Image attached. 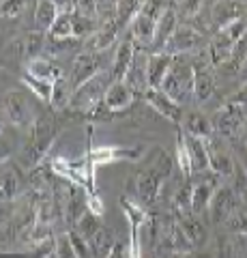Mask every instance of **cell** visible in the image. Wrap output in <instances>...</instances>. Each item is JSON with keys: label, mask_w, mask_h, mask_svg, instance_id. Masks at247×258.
<instances>
[{"label": "cell", "mask_w": 247, "mask_h": 258, "mask_svg": "<svg viewBox=\"0 0 247 258\" xmlns=\"http://www.w3.org/2000/svg\"><path fill=\"white\" fill-rule=\"evenodd\" d=\"M112 82H114L112 74H106V71H101L99 76H95L86 84L75 88L73 97H71V108H75V110H89V108L99 106V101L106 99V93H108V88L112 86Z\"/></svg>", "instance_id": "5b68a950"}, {"label": "cell", "mask_w": 247, "mask_h": 258, "mask_svg": "<svg viewBox=\"0 0 247 258\" xmlns=\"http://www.w3.org/2000/svg\"><path fill=\"white\" fill-rule=\"evenodd\" d=\"M99 56H101V52H89V50L75 56L73 69H71V86L79 88L82 84L89 82V80L101 74L103 62L99 60Z\"/></svg>", "instance_id": "30bf717a"}, {"label": "cell", "mask_w": 247, "mask_h": 258, "mask_svg": "<svg viewBox=\"0 0 247 258\" xmlns=\"http://www.w3.org/2000/svg\"><path fill=\"white\" fill-rule=\"evenodd\" d=\"M200 43H202V35L194 26L179 24V28L174 30V35L168 39V43L163 45L161 52L170 56H179V54H187L191 50H196Z\"/></svg>", "instance_id": "9c48e42d"}, {"label": "cell", "mask_w": 247, "mask_h": 258, "mask_svg": "<svg viewBox=\"0 0 247 258\" xmlns=\"http://www.w3.org/2000/svg\"><path fill=\"white\" fill-rule=\"evenodd\" d=\"M52 142H54L52 123L50 120H39V123H35V127H33V138H30V142L20 153V161L28 168L39 164V161L43 159V155L47 153V149H50Z\"/></svg>", "instance_id": "8992f818"}, {"label": "cell", "mask_w": 247, "mask_h": 258, "mask_svg": "<svg viewBox=\"0 0 247 258\" xmlns=\"http://www.w3.org/2000/svg\"><path fill=\"white\" fill-rule=\"evenodd\" d=\"M241 136H243V144L247 147V125H245V129H243V134H241Z\"/></svg>", "instance_id": "f6af8a7d"}, {"label": "cell", "mask_w": 247, "mask_h": 258, "mask_svg": "<svg viewBox=\"0 0 247 258\" xmlns=\"http://www.w3.org/2000/svg\"><path fill=\"white\" fill-rule=\"evenodd\" d=\"M179 258H196V256H194V254H191V252H189V254H181Z\"/></svg>", "instance_id": "bcb514c9"}, {"label": "cell", "mask_w": 247, "mask_h": 258, "mask_svg": "<svg viewBox=\"0 0 247 258\" xmlns=\"http://www.w3.org/2000/svg\"><path fill=\"white\" fill-rule=\"evenodd\" d=\"M234 243H236V247L241 249V252L247 254V235H236L234 237Z\"/></svg>", "instance_id": "7bdbcfd3"}, {"label": "cell", "mask_w": 247, "mask_h": 258, "mask_svg": "<svg viewBox=\"0 0 247 258\" xmlns=\"http://www.w3.org/2000/svg\"><path fill=\"white\" fill-rule=\"evenodd\" d=\"M245 125H247V110L236 106L232 101H228L226 106H221L213 116L215 132L226 136V138H234V136L243 134Z\"/></svg>", "instance_id": "52a82bcc"}, {"label": "cell", "mask_w": 247, "mask_h": 258, "mask_svg": "<svg viewBox=\"0 0 247 258\" xmlns=\"http://www.w3.org/2000/svg\"><path fill=\"white\" fill-rule=\"evenodd\" d=\"M5 116L18 129H33L35 127V112L28 97L20 91H9L5 95Z\"/></svg>", "instance_id": "ba28073f"}, {"label": "cell", "mask_w": 247, "mask_h": 258, "mask_svg": "<svg viewBox=\"0 0 247 258\" xmlns=\"http://www.w3.org/2000/svg\"><path fill=\"white\" fill-rule=\"evenodd\" d=\"M108 258H129V249H127L123 243H116L114 249H112V254H110Z\"/></svg>", "instance_id": "60d3db41"}, {"label": "cell", "mask_w": 247, "mask_h": 258, "mask_svg": "<svg viewBox=\"0 0 247 258\" xmlns=\"http://www.w3.org/2000/svg\"><path fill=\"white\" fill-rule=\"evenodd\" d=\"M116 245V241L112 239V235L106 228H99L95 235L89 239V249L93 258H108L112 254V249Z\"/></svg>", "instance_id": "83f0119b"}, {"label": "cell", "mask_w": 247, "mask_h": 258, "mask_svg": "<svg viewBox=\"0 0 247 258\" xmlns=\"http://www.w3.org/2000/svg\"><path fill=\"white\" fill-rule=\"evenodd\" d=\"M179 7L183 15H198L202 9V3H181Z\"/></svg>", "instance_id": "ab89813d"}, {"label": "cell", "mask_w": 247, "mask_h": 258, "mask_svg": "<svg viewBox=\"0 0 247 258\" xmlns=\"http://www.w3.org/2000/svg\"><path fill=\"white\" fill-rule=\"evenodd\" d=\"M177 28H179V13H177V9H172V7L168 5V9L161 13V18H159L157 30H155V43L153 45L159 52L163 50V45L168 43V39L174 35Z\"/></svg>", "instance_id": "7402d4cb"}, {"label": "cell", "mask_w": 247, "mask_h": 258, "mask_svg": "<svg viewBox=\"0 0 247 258\" xmlns=\"http://www.w3.org/2000/svg\"><path fill=\"white\" fill-rule=\"evenodd\" d=\"M179 226L183 230H185V235L189 237V241L194 245H200L204 243V239H206V228H204V224L200 220V215H196L194 211H189V213H183L179 215Z\"/></svg>", "instance_id": "484cf974"}, {"label": "cell", "mask_w": 247, "mask_h": 258, "mask_svg": "<svg viewBox=\"0 0 247 258\" xmlns=\"http://www.w3.org/2000/svg\"><path fill=\"white\" fill-rule=\"evenodd\" d=\"M211 13H213V24L219 30L228 28L230 24L241 20L238 18V5H234V3H217V5H213Z\"/></svg>", "instance_id": "f546056e"}, {"label": "cell", "mask_w": 247, "mask_h": 258, "mask_svg": "<svg viewBox=\"0 0 247 258\" xmlns=\"http://www.w3.org/2000/svg\"><path fill=\"white\" fill-rule=\"evenodd\" d=\"M185 134L194 136V138H200V140H209L215 134L213 120H209L200 112H194V114H189L185 118Z\"/></svg>", "instance_id": "4316f807"}, {"label": "cell", "mask_w": 247, "mask_h": 258, "mask_svg": "<svg viewBox=\"0 0 247 258\" xmlns=\"http://www.w3.org/2000/svg\"><path fill=\"white\" fill-rule=\"evenodd\" d=\"M177 62V56L155 52L148 56V86L150 88H161L166 76L170 74L172 64Z\"/></svg>", "instance_id": "4fadbf2b"}, {"label": "cell", "mask_w": 247, "mask_h": 258, "mask_svg": "<svg viewBox=\"0 0 247 258\" xmlns=\"http://www.w3.org/2000/svg\"><path fill=\"white\" fill-rule=\"evenodd\" d=\"M161 239H163V247H168L174 254H189L191 249H194V243H191L189 237L185 235V230L179 226V222L170 224L168 228H163Z\"/></svg>", "instance_id": "ffe728a7"}, {"label": "cell", "mask_w": 247, "mask_h": 258, "mask_svg": "<svg viewBox=\"0 0 247 258\" xmlns=\"http://www.w3.org/2000/svg\"><path fill=\"white\" fill-rule=\"evenodd\" d=\"M204 144H206V151H209V164H211L213 174L224 176V179L232 176L234 174V161H232V157H230L228 153L219 147V144H215L213 138L204 140Z\"/></svg>", "instance_id": "9a60e30c"}, {"label": "cell", "mask_w": 247, "mask_h": 258, "mask_svg": "<svg viewBox=\"0 0 247 258\" xmlns=\"http://www.w3.org/2000/svg\"><path fill=\"white\" fill-rule=\"evenodd\" d=\"M217 191V183L211 179H204L200 183H194V191H191V211L200 215L206 209H211V200Z\"/></svg>", "instance_id": "603a6c76"}, {"label": "cell", "mask_w": 247, "mask_h": 258, "mask_svg": "<svg viewBox=\"0 0 247 258\" xmlns=\"http://www.w3.org/2000/svg\"><path fill=\"white\" fill-rule=\"evenodd\" d=\"M24 5H26V3H22V0H15V3H7V0H5L0 7H3V15H5V18H9V15H11V18H15V15L22 11Z\"/></svg>", "instance_id": "8d00e7d4"}, {"label": "cell", "mask_w": 247, "mask_h": 258, "mask_svg": "<svg viewBox=\"0 0 247 258\" xmlns=\"http://www.w3.org/2000/svg\"><path fill=\"white\" fill-rule=\"evenodd\" d=\"M50 258H54V254H52V256H50Z\"/></svg>", "instance_id": "681fc988"}, {"label": "cell", "mask_w": 247, "mask_h": 258, "mask_svg": "<svg viewBox=\"0 0 247 258\" xmlns=\"http://www.w3.org/2000/svg\"><path fill=\"white\" fill-rule=\"evenodd\" d=\"M170 159L168 155H161L157 161V166L148 168V170L140 172L135 176V191H138V198L142 205H153L159 191H161V185H163V179L170 174Z\"/></svg>", "instance_id": "3957f363"}, {"label": "cell", "mask_w": 247, "mask_h": 258, "mask_svg": "<svg viewBox=\"0 0 247 258\" xmlns=\"http://www.w3.org/2000/svg\"><path fill=\"white\" fill-rule=\"evenodd\" d=\"M91 166L86 159L82 161H69V159H54V172L60 174L65 181H71V183H75V185H84V187H91V181H93V170H91Z\"/></svg>", "instance_id": "8fae6325"}, {"label": "cell", "mask_w": 247, "mask_h": 258, "mask_svg": "<svg viewBox=\"0 0 247 258\" xmlns=\"http://www.w3.org/2000/svg\"><path fill=\"white\" fill-rule=\"evenodd\" d=\"M236 157H238V164H241V168L245 170V176H247V147H245V144H243V147H238Z\"/></svg>", "instance_id": "b9f144b4"}, {"label": "cell", "mask_w": 247, "mask_h": 258, "mask_svg": "<svg viewBox=\"0 0 247 258\" xmlns=\"http://www.w3.org/2000/svg\"><path fill=\"white\" fill-rule=\"evenodd\" d=\"M187 144V151H189V159H191V170L196 172H204L209 170L211 164H209V151H206V144L200 138H194L189 134H183Z\"/></svg>", "instance_id": "cb8c5ba5"}, {"label": "cell", "mask_w": 247, "mask_h": 258, "mask_svg": "<svg viewBox=\"0 0 247 258\" xmlns=\"http://www.w3.org/2000/svg\"><path fill=\"white\" fill-rule=\"evenodd\" d=\"M22 84L26 86L33 95H37L39 99H43V101H50V99H52V88H54L52 82H45V80H37V78H33V76L24 74V76H22Z\"/></svg>", "instance_id": "1f68e13d"}, {"label": "cell", "mask_w": 247, "mask_h": 258, "mask_svg": "<svg viewBox=\"0 0 247 258\" xmlns=\"http://www.w3.org/2000/svg\"><path fill=\"white\" fill-rule=\"evenodd\" d=\"M18 194V174H15L9 166L3 168V200L9 203Z\"/></svg>", "instance_id": "836d02e7"}, {"label": "cell", "mask_w": 247, "mask_h": 258, "mask_svg": "<svg viewBox=\"0 0 247 258\" xmlns=\"http://www.w3.org/2000/svg\"><path fill=\"white\" fill-rule=\"evenodd\" d=\"M226 226L232 228L236 235H247V207L245 205H238L232 215L226 220Z\"/></svg>", "instance_id": "d6a6232c"}, {"label": "cell", "mask_w": 247, "mask_h": 258, "mask_svg": "<svg viewBox=\"0 0 247 258\" xmlns=\"http://www.w3.org/2000/svg\"><path fill=\"white\" fill-rule=\"evenodd\" d=\"M26 74L33 76L37 80H45V82H56V80L62 78V71L56 62H52L50 58H35L26 62Z\"/></svg>", "instance_id": "d4e9b609"}, {"label": "cell", "mask_w": 247, "mask_h": 258, "mask_svg": "<svg viewBox=\"0 0 247 258\" xmlns=\"http://www.w3.org/2000/svg\"><path fill=\"white\" fill-rule=\"evenodd\" d=\"M142 258H163V256H159V254H150V256H142Z\"/></svg>", "instance_id": "7dc6e473"}, {"label": "cell", "mask_w": 247, "mask_h": 258, "mask_svg": "<svg viewBox=\"0 0 247 258\" xmlns=\"http://www.w3.org/2000/svg\"><path fill=\"white\" fill-rule=\"evenodd\" d=\"M230 101H232V103H236V106H241V108H245L247 110V82L241 86V88H238V91L234 93V97H232V99H230Z\"/></svg>", "instance_id": "74e56055"}, {"label": "cell", "mask_w": 247, "mask_h": 258, "mask_svg": "<svg viewBox=\"0 0 247 258\" xmlns=\"http://www.w3.org/2000/svg\"><path fill=\"white\" fill-rule=\"evenodd\" d=\"M118 30H121V26H118L116 18L101 22V26L95 30L89 39V52H106L108 47L116 41Z\"/></svg>", "instance_id": "ac0fdd59"}, {"label": "cell", "mask_w": 247, "mask_h": 258, "mask_svg": "<svg viewBox=\"0 0 247 258\" xmlns=\"http://www.w3.org/2000/svg\"><path fill=\"white\" fill-rule=\"evenodd\" d=\"M196 82H194V99L196 103H206L215 95V74L209 64L194 67Z\"/></svg>", "instance_id": "d6986e66"}, {"label": "cell", "mask_w": 247, "mask_h": 258, "mask_svg": "<svg viewBox=\"0 0 247 258\" xmlns=\"http://www.w3.org/2000/svg\"><path fill=\"white\" fill-rule=\"evenodd\" d=\"M86 207H89V211L93 215H97V217L103 213V205H101V200L97 196H89V198H86Z\"/></svg>", "instance_id": "f35d334b"}, {"label": "cell", "mask_w": 247, "mask_h": 258, "mask_svg": "<svg viewBox=\"0 0 247 258\" xmlns=\"http://www.w3.org/2000/svg\"><path fill=\"white\" fill-rule=\"evenodd\" d=\"M144 97H146V101L150 103V106L155 108V112H159L161 116L174 120V123H181L183 120L181 106L177 101H172L161 88H148V91L144 93Z\"/></svg>", "instance_id": "7c38bea8"}, {"label": "cell", "mask_w": 247, "mask_h": 258, "mask_svg": "<svg viewBox=\"0 0 247 258\" xmlns=\"http://www.w3.org/2000/svg\"><path fill=\"white\" fill-rule=\"evenodd\" d=\"M54 258H79L69 235H60L54 239Z\"/></svg>", "instance_id": "e575fe53"}, {"label": "cell", "mask_w": 247, "mask_h": 258, "mask_svg": "<svg viewBox=\"0 0 247 258\" xmlns=\"http://www.w3.org/2000/svg\"><path fill=\"white\" fill-rule=\"evenodd\" d=\"M58 20V9H56V3H52V0H41V3H37V9H35V26L39 30H47L54 26V22Z\"/></svg>", "instance_id": "f1b7e54d"}, {"label": "cell", "mask_w": 247, "mask_h": 258, "mask_svg": "<svg viewBox=\"0 0 247 258\" xmlns=\"http://www.w3.org/2000/svg\"><path fill=\"white\" fill-rule=\"evenodd\" d=\"M142 149H125V147H97L89 153V161L93 166L110 164L114 159H138Z\"/></svg>", "instance_id": "2e32d148"}, {"label": "cell", "mask_w": 247, "mask_h": 258, "mask_svg": "<svg viewBox=\"0 0 247 258\" xmlns=\"http://www.w3.org/2000/svg\"><path fill=\"white\" fill-rule=\"evenodd\" d=\"M247 37V22L238 20L234 24H230L228 28L217 30V35L213 37V41L209 43V54H211V62L215 67H224L230 60V56L234 54L236 45Z\"/></svg>", "instance_id": "6da1fadb"}, {"label": "cell", "mask_w": 247, "mask_h": 258, "mask_svg": "<svg viewBox=\"0 0 247 258\" xmlns=\"http://www.w3.org/2000/svg\"><path fill=\"white\" fill-rule=\"evenodd\" d=\"M168 9V5L163 3H144L138 15L131 22V39L140 45H153L155 43V30L157 22L161 18V13Z\"/></svg>", "instance_id": "277c9868"}, {"label": "cell", "mask_w": 247, "mask_h": 258, "mask_svg": "<svg viewBox=\"0 0 247 258\" xmlns=\"http://www.w3.org/2000/svg\"><path fill=\"white\" fill-rule=\"evenodd\" d=\"M177 153H179V166L185 176H189L191 172V159H189V151H187V144H185V138L183 134H179V140H177Z\"/></svg>", "instance_id": "d590c367"}, {"label": "cell", "mask_w": 247, "mask_h": 258, "mask_svg": "<svg viewBox=\"0 0 247 258\" xmlns=\"http://www.w3.org/2000/svg\"><path fill=\"white\" fill-rule=\"evenodd\" d=\"M133 95L135 93L131 91V86L127 82H112V86H110L108 93H106V99H103V103L108 106V110L118 112V110H125V108L131 106Z\"/></svg>", "instance_id": "44dd1931"}, {"label": "cell", "mask_w": 247, "mask_h": 258, "mask_svg": "<svg viewBox=\"0 0 247 258\" xmlns=\"http://www.w3.org/2000/svg\"><path fill=\"white\" fill-rule=\"evenodd\" d=\"M135 45L131 43V39H125V41L118 45V50H116V56H114V64H112V80L114 82H125V78L127 74H129V69H131V64L135 60Z\"/></svg>", "instance_id": "e0dca14e"}, {"label": "cell", "mask_w": 247, "mask_h": 258, "mask_svg": "<svg viewBox=\"0 0 247 258\" xmlns=\"http://www.w3.org/2000/svg\"><path fill=\"white\" fill-rule=\"evenodd\" d=\"M241 198H243V205H245V207H247V187H245V189H243V194H241Z\"/></svg>", "instance_id": "ee69618b"}, {"label": "cell", "mask_w": 247, "mask_h": 258, "mask_svg": "<svg viewBox=\"0 0 247 258\" xmlns=\"http://www.w3.org/2000/svg\"><path fill=\"white\" fill-rule=\"evenodd\" d=\"M194 82H196L194 64L177 60L172 64L170 74L166 76L163 84H161V91L168 95L172 101H177L181 106V103H185L194 97Z\"/></svg>", "instance_id": "7a4b0ae2"}, {"label": "cell", "mask_w": 247, "mask_h": 258, "mask_svg": "<svg viewBox=\"0 0 247 258\" xmlns=\"http://www.w3.org/2000/svg\"><path fill=\"white\" fill-rule=\"evenodd\" d=\"M243 71H245V74H247V62H245V67H243Z\"/></svg>", "instance_id": "c3c4849f"}, {"label": "cell", "mask_w": 247, "mask_h": 258, "mask_svg": "<svg viewBox=\"0 0 247 258\" xmlns=\"http://www.w3.org/2000/svg\"><path fill=\"white\" fill-rule=\"evenodd\" d=\"M71 97H73V93H71V80H67L65 76H62L60 80L54 82L50 103L56 110H62L65 106H69V103H71Z\"/></svg>", "instance_id": "4dcf8cb0"}, {"label": "cell", "mask_w": 247, "mask_h": 258, "mask_svg": "<svg viewBox=\"0 0 247 258\" xmlns=\"http://www.w3.org/2000/svg\"><path fill=\"white\" fill-rule=\"evenodd\" d=\"M236 200H234V191L228 187V185H221V187H217V191H215V196L211 200V213H213V220L215 222H224L230 215H232V211L236 209Z\"/></svg>", "instance_id": "5bb4252c"}]
</instances>
